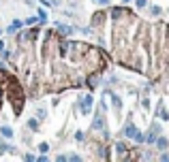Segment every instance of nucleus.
I'll list each match as a JSON object with an SVG mask.
<instances>
[{"mask_svg": "<svg viewBox=\"0 0 169 162\" xmlns=\"http://www.w3.org/2000/svg\"><path fill=\"white\" fill-rule=\"evenodd\" d=\"M28 126H30V128H32V130H37V128H39V124H37V122H32V120L28 122Z\"/></svg>", "mask_w": 169, "mask_h": 162, "instance_id": "obj_7", "label": "nucleus"}, {"mask_svg": "<svg viewBox=\"0 0 169 162\" xmlns=\"http://www.w3.org/2000/svg\"><path fill=\"white\" fill-rule=\"evenodd\" d=\"M58 28L62 30V34H71V32H73V28H71V26H64V24H60Z\"/></svg>", "mask_w": 169, "mask_h": 162, "instance_id": "obj_5", "label": "nucleus"}, {"mask_svg": "<svg viewBox=\"0 0 169 162\" xmlns=\"http://www.w3.org/2000/svg\"><path fill=\"white\" fill-rule=\"evenodd\" d=\"M0 132H2V134H4L6 139H11V137H13V130H11L9 126H2V128H0Z\"/></svg>", "mask_w": 169, "mask_h": 162, "instance_id": "obj_4", "label": "nucleus"}, {"mask_svg": "<svg viewBox=\"0 0 169 162\" xmlns=\"http://www.w3.org/2000/svg\"><path fill=\"white\" fill-rule=\"evenodd\" d=\"M124 132H127V137H131V139H135V141H143V137H141V132H139V130H137V128H135L133 124H128V126H127V130H124Z\"/></svg>", "mask_w": 169, "mask_h": 162, "instance_id": "obj_2", "label": "nucleus"}, {"mask_svg": "<svg viewBox=\"0 0 169 162\" xmlns=\"http://www.w3.org/2000/svg\"><path fill=\"white\" fill-rule=\"evenodd\" d=\"M137 6H146V0H137Z\"/></svg>", "mask_w": 169, "mask_h": 162, "instance_id": "obj_9", "label": "nucleus"}, {"mask_svg": "<svg viewBox=\"0 0 169 162\" xmlns=\"http://www.w3.org/2000/svg\"><path fill=\"white\" fill-rule=\"evenodd\" d=\"M156 145H159V147H167V139H165V137H161V139L156 141Z\"/></svg>", "mask_w": 169, "mask_h": 162, "instance_id": "obj_6", "label": "nucleus"}, {"mask_svg": "<svg viewBox=\"0 0 169 162\" xmlns=\"http://www.w3.org/2000/svg\"><path fill=\"white\" fill-rule=\"evenodd\" d=\"M4 98L11 102L15 115H19L22 109H24V102H26L24 85L19 83V79H17L13 73L0 68V109H2V100H4Z\"/></svg>", "mask_w": 169, "mask_h": 162, "instance_id": "obj_1", "label": "nucleus"}, {"mask_svg": "<svg viewBox=\"0 0 169 162\" xmlns=\"http://www.w3.org/2000/svg\"><path fill=\"white\" fill-rule=\"evenodd\" d=\"M39 149H41V152H47V149H49V145H47V143H41V145H39Z\"/></svg>", "mask_w": 169, "mask_h": 162, "instance_id": "obj_8", "label": "nucleus"}, {"mask_svg": "<svg viewBox=\"0 0 169 162\" xmlns=\"http://www.w3.org/2000/svg\"><path fill=\"white\" fill-rule=\"evenodd\" d=\"M90 105H92V98H90V96H84V98H82V111H84V113L90 111Z\"/></svg>", "mask_w": 169, "mask_h": 162, "instance_id": "obj_3", "label": "nucleus"}]
</instances>
